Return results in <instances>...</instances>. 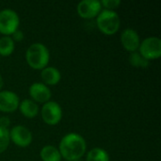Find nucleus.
Wrapping results in <instances>:
<instances>
[{
  "label": "nucleus",
  "instance_id": "f257e3e1",
  "mask_svg": "<svg viewBox=\"0 0 161 161\" xmlns=\"http://www.w3.org/2000/svg\"><path fill=\"white\" fill-rule=\"evenodd\" d=\"M86 149V141L82 136L76 133H69L61 139L58 151L61 158L66 161H77L85 155Z\"/></svg>",
  "mask_w": 161,
  "mask_h": 161
},
{
  "label": "nucleus",
  "instance_id": "a211bd4d",
  "mask_svg": "<svg viewBox=\"0 0 161 161\" xmlns=\"http://www.w3.org/2000/svg\"><path fill=\"white\" fill-rule=\"evenodd\" d=\"M10 138L8 129L0 127V154L4 153L9 145Z\"/></svg>",
  "mask_w": 161,
  "mask_h": 161
},
{
  "label": "nucleus",
  "instance_id": "6ab92c4d",
  "mask_svg": "<svg viewBox=\"0 0 161 161\" xmlns=\"http://www.w3.org/2000/svg\"><path fill=\"white\" fill-rule=\"evenodd\" d=\"M100 3H101V6H103L106 9L113 10L119 8L122 2L121 0H102L100 1Z\"/></svg>",
  "mask_w": 161,
  "mask_h": 161
},
{
  "label": "nucleus",
  "instance_id": "412c9836",
  "mask_svg": "<svg viewBox=\"0 0 161 161\" xmlns=\"http://www.w3.org/2000/svg\"><path fill=\"white\" fill-rule=\"evenodd\" d=\"M9 125H10V121H9L8 117L3 116V117L0 118V127L8 129V126H9Z\"/></svg>",
  "mask_w": 161,
  "mask_h": 161
},
{
  "label": "nucleus",
  "instance_id": "423d86ee",
  "mask_svg": "<svg viewBox=\"0 0 161 161\" xmlns=\"http://www.w3.org/2000/svg\"><path fill=\"white\" fill-rule=\"evenodd\" d=\"M41 114L42 121L49 125H56L62 119L61 107L54 101H48L43 104Z\"/></svg>",
  "mask_w": 161,
  "mask_h": 161
},
{
  "label": "nucleus",
  "instance_id": "2eb2a0df",
  "mask_svg": "<svg viewBox=\"0 0 161 161\" xmlns=\"http://www.w3.org/2000/svg\"><path fill=\"white\" fill-rule=\"evenodd\" d=\"M14 51V42L10 36H3L0 38V56H10Z\"/></svg>",
  "mask_w": 161,
  "mask_h": 161
},
{
  "label": "nucleus",
  "instance_id": "1a4fd4ad",
  "mask_svg": "<svg viewBox=\"0 0 161 161\" xmlns=\"http://www.w3.org/2000/svg\"><path fill=\"white\" fill-rule=\"evenodd\" d=\"M19 96L10 91L0 92V111L9 113L15 111L19 108Z\"/></svg>",
  "mask_w": 161,
  "mask_h": 161
},
{
  "label": "nucleus",
  "instance_id": "20e7f679",
  "mask_svg": "<svg viewBox=\"0 0 161 161\" xmlns=\"http://www.w3.org/2000/svg\"><path fill=\"white\" fill-rule=\"evenodd\" d=\"M20 19L18 14L10 9L4 8L0 10V33L4 36H10L18 29Z\"/></svg>",
  "mask_w": 161,
  "mask_h": 161
},
{
  "label": "nucleus",
  "instance_id": "9b49d317",
  "mask_svg": "<svg viewBox=\"0 0 161 161\" xmlns=\"http://www.w3.org/2000/svg\"><path fill=\"white\" fill-rule=\"evenodd\" d=\"M29 95L35 103H43L45 104L51 98V91L48 86L43 83L35 82L29 87Z\"/></svg>",
  "mask_w": 161,
  "mask_h": 161
},
{
  "label": "nucleus",
  "instance_id": "0eeeda50",
  "mask_svg": "<svg viewBox=\"0 0 161 161\" xmlns=\"http://www.w3.org/2000/svg\"><path fill=\"white\" fill-rule=\"evenodd\" d=\"M9 138L15 145L22 148L29 146L33 140L31 131L24 125L13 126L9 131Z\"/></svg>",
  "mask_w": 161,
  "mask_h": 161
},
{
  "label": "nucleus",
  "instance_id": "dca6fc26",
  "mask_svg": "<svg viewBox=\"0 0 161 161\" xmlns=\"http://www.w3.org/2000/svg\"><path fill=\"white\" fill-rule=\"evenodd\" d=\"M86 161H109V156L106 150L96 147L88 152Z\"/></svg>",
  "mask_w": 161,
  "mask_h": 161
},
{
  "label": "nucleus",
  "instance_id": "7ed1b4c3",
  "mask_svg": "<svg viewBox=\"0 0 161 161\" xmlns=\"http://www.w3.org/2000/svg\"><path fill=\"white\" fill-rule=\"evenodd\" d=\"M98 29L106 35L115 34L121 25V20L118 13L114 10H101L96 18Z\"/></svg>",
  "mask_w": 161,
  "mask_h": 161
},
{
  "label": "nucleus",
  "instance_id": "aec40b11",
  "mask_svg": "<svg viewBox=\"0 0 161 161\" xmlns=\"http://www.w3.org/2000/svg\"><path fill=\"white\" fill-rule=\"evenodd\" d=\"M11 39L13 40V42H14V41H16V42H21V41H23V40H24V32H23L22 30H19V29L15 30V31L11 34Z\"/></svg>",
  "mask_w": 161,
  "mask_h": 161
},
{
  "label": "nucleus",
  "instance_id": "4be33fe9",
  "mask_svg": "<svg viewBox=\"0 0 161 161\" xmlns=\"http://www.w3.org/2000/svg\"><path fill=\"white\" fill-rule=\"evenodd\" d=\"M3 85H4V80H3L2 75H0V92H1V90H2V88H3Z\"/></svg>",
  "mask_w": 161,
  "mask_h": 161
},
{
  "label": "nucleus",
  "instance_id": "f03ea898",
  "mask_svg": "<svg viewBox=\"0 0 161 161\" xmlns=\"http://www.w3.org/2000/svg\"><path fill=\"white\" fill-rule=\"evenodd\" d=\"M50 58L49 50L47 47L41 43H32L26 50L25 59L27 64L35 70H42L47 67Z\"/></svg>",
  "mask_w": 161,
  "mask_h": 161
},
{
  "label": "nucleus",
  "instance_id": "ddd939ff",
  "mask_svg": "<svg viewBox=\"0 0 161 161\" xmlns=\"http://www.w3.org/2000/svg\"><path fill=\"white\" fill-rule=\"evenodd\" d=\"M19 109L21 113L28 119L35 118L39 113V106L31 99L23 100L19 104Z\"/></svg>",
  "mask_w": 161,
  "mask_h": 161
},
{
  "label": "nucleus",
  "instance_id": "4468645a",
  "mask_svg": "<svg viewBox=\"0 0 161 161\" xmlns=\"http://www.w3.org/2000/svg\"><path fill=\"white\" fill-rule=\"evenodd\" d=\"M40 157L42 161H60L61 155L58 149L53 145H45L40 152Z\"/></svg>",
  "mask_w": 161,
  "mask_h": 161
},
{
  "label": "nucleus",
  "instance_id": "39448f33",
  "mask_svg": "<svg viewBox=\"0 0 161 161\" xmlns=\"http://www.w3.org/2000/svg\"><path fill=\"white\" fill-rule=\"evenodd\" d=\"M139 53L149 61L158 59L161 56V40L158 37H148L144 39L140 44Z\"/></svg>",
  "mask_w": 161,
  "mask_h": 161
},
{
  "label": "nucleus",
  "instance_id": "f3484780",
  "mask_svg": "<svg viewBox=\"0 0 161 161\" xmlns=\"http://www.w3.org/2000/svg\"><path fill=\"white\" fill-rule=\"evenodd\" d=\"M129 62L132 66H134L136 68H142V69L148 68V66L150 65V61L148 59H146L144 57H142L139 53V51L130 53Z\"/></svg>",
  "mask_w": 161,
  "mask_h": 161
},
{
  "label": "nucleus",
  "instance_id": "9d476101",
  "mask_svg": "<svg viewBox=\"0 0 161 161\" xmlns=\"http://www.w3.org/2000/svg\"><path fill=\"white\" fill-rule=\"evenodd\" d=\"M121 42L125 50L132 53L139 50L141 40L136 30L133 28H125L121 34Z\"/></svg>",
  "mask_w": 161,
  "mask_h": 161
},
{
  "label": "nucleus",
  "instance_id": "6e6552de",
  "mask_svg": "<svg viewBox=\"0 0 161 161\" xmlns=\"http://www.w3.org/2000/svg\"><path fill=\"white\" fill-rule=\"evenodd\" d=\"M101 3L98 0H83L77 4L76 10L78 15L84 19L97 17L101 11Z\"/></svg>",
  "mask_w": 161,
  "mask_h": 161
},
{
  "label": "nucleus",
  "instance_id": "f8f14e48",
  "mask_svg": "<svg viewBox=\"0 0 161 161\" xmlns=\"http://www.w3.org/2000/svg\"><path fill=\"white\" fill-rule=\"evenodd\" d=\"M41 77L44 85L54 86L57 85L61 78L59 71L55 67H45L41 72Z\"/></svg>",
  "mask_w": 161,
  "mask_h": 161
}]
</instances>
